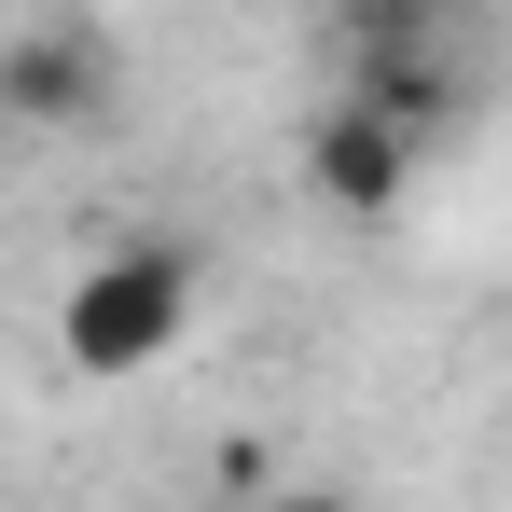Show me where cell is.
Here are the masks:
<instances>
[{"label": "cell", "instance_id": "obj_1", "mask_svg": "<svg viewBox=\"0 0 512 512\" xmlns=\"http://www.w3.org/2000/svg\"><path fill=\"white\" fill-rule=\"evenodd\" d=\"M194 291H208V277H194L180 236H125V250H97L84 277H70V305H56L70 374H153V360H180Z\"/></svg>", "mask_w": 512, "mask_h": 512}, {"label": "cell", "instance_id": "obj_2", "mask_svg": "<svg viewBox=\"0 0 512 512\" xmlns=\"http://www.w3.org/2000/svg\"><path fill=\"white\" fill-rule=\"evenodd\" d=\"M111 111V28L84 14H28L14 42H0V125H28V139H70Z\"/></svg>", "mask_w": 512, "mask_h": 512}, {"label": "cell", "instance_id": "obj_3", "mask_svg": "<svg viewBox=\"0 0 512 512\" xmlns=\"http://www.w3.org/2000/svg\"><path fill=\"white\" fill-rule=\"evenodd\" d=\"M429 139L416 125H388V111H360V97H319L305 111V194L333 208V222H388L402 194H416Z\"/></svg>", "mask_w": 512, "mask_h": 512}, {"label": "cell", "instance_id": "obj_4", "mask_svg": "<svg viewBox=\"0 0 512 512\" xmlns=\"http://www.w3.org/2000/svg\"><path fill=\"white\" fill-rule=\"evenodd\" d=\"M333 97L443 139V125H457V42H333Z\"/></svg>", "mask_w": 512, "mask_h": 512}, {"label": "cell", "instance_id": "obj_5", "mask_svg": "<svg viewBox=\"0 0 512 512\" xmlns=\"http://www.w3.org/2000/svg\"><path fill=\"white\" fill-rule=\"evenodd\" d=\"M333 42H457V0H319Z\"/></svg>", "mask_w": 512, "mask_h": 512}]
</instances>
